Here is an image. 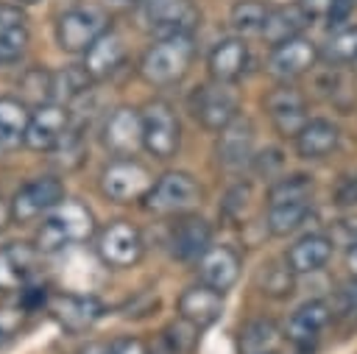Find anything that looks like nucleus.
<instances>
[{
  "label": "nucleus",
  "instance_id": "14",
  "mask_svg": "<svg viewBox=\"0 0 357 354\" xmlns=\"http://www.w3.org/2000/svg\"><path fill=\"white\" fill-rule=\"evenodd\" d=\"M332 312H329V304L321 301V298H312V301H304L284 323V337L298 348V351H312L315 343L321 340V332L326 329Z\"/></svg>",
  "mask_w": 357,
  "mask_h": 354
},
{
  "label": "nucleus",
  "instance_id": "11",
  "mask_svg": "<svg viewBox=\"0 0 357 354\" xmlns=\"http://www.w3.org/2000/svg\"><path fill=\"white\" fill-rule=\"evenodd\" d=\"M70 137V111L64 103H42L31 111L25 142L31 151H56Z\"/></svg>",
  "mask_w": 357,
  "mask_h": 354
},
{
  "label": "nucleus",
  "instance_id": "16",
  "mask_svg": "<svg viewBox=\"0 0 357 354\" xmlns=\"http://www.w3.org/2000/svg\"><path fill=\"white\" fill-rule=\"evenodd\" d=\"M103 145L114 156H134L142 148V111L134 106H120L106 117Z\"/></svg>",
  "mask_w": 357,
  "mask_h": 354
},
{
  "label": "nucleus",
  "instance_id": "12",
  "mask_svg": "<svg viewBox=\"0 0 357 354\" xmlns=\"http://www.w3.org/2000/svg\"><path fill=\"white\" fill-rule=\"evenodd\" d=\"M265 111H268L273 128L282 137H290V139H296V134L310 120L304 95L298 89H293V86H287V84H282V86H276V89H271L265 95Z\"/></svg>",
  "mask_w": 357,
  "mask_h": 354
},
{
  "label": "nucleus",
  "instance_id": "34",
  "mask_svg": "<svg viewBox=\"0 0 357 354\" xmlns=\"http://www.w3.org/2000/svg\"><path fill=\"white\" fill-rule=\"evenodd\" d=\"M293 270L287 268V262H268L262 265V273H259V290L271 298H284L293 293Z\"/></svg>",
  "mask_w": 357,
  "mask_h": 354
},
{
  "label": "nucleus",
  "instance_id": "25",
  "mask_svg": "<svg viewBox=\"0 0 357 354\" xmlns=\"http://www.w3.org/2000/svg\"><path fill=\"white\" fill-rule=\"evenodd\" d=\"M28 39H31V31L22 8L0 3V61L3 64L20 61V56L28 47Z\"/></svg>",
  "mask_w": 357,
  "mask_h": 354
},
{
  "label": "nucleus",
  "instance_id": "29",
  "mask_svg": "<svg viewBox=\"0 0 357 354\" xmlns=\"http://www.w3.org/2000/svg\"><path fill=\"white\" fill-rule=\"evenodd\" d=\"M310 215H312V201H310V198L268 203L265 226H268V231H271L273 237H287V234H293Z\"/></svg>",
  "mask_w": 357,
  "mask_h": 354
},
{
  "label": "nucleus",
  "instance_id": "43",
  "mask_svg": "<svg viewBox=\"0 0 357 354\" xmlns=\"http://www.w3.org/2000/svg\"><path fill=\"white\" fill-rule=\"evenodd\" d=\"M109 8H131V6H137L139 0H103Z\"/></svg>",
  "mask_w": 357,
  "mask_h": 354
},
{
  "label": "nucleus",
  "instance_id": "36",
  "mask_svg": "<svg viewBox=\"0 0 357 354\" xmlns=\"http://www.w3.org/2000/svg\"><path fill=\"white\" fill-rule=\"evenodd\" d=\"M22 95L31 98L36 106L42 103H53V72L33 67L22 75Z\"/></svg>",
  "mask_w": 357,
  "mask_h": 354
},
{
  "label": "nucleus",
  "instance_id": "35",
  "mask_svg": "<svg viewBox=\"0 0 357 354\" xmlns=\"http://www.w3.org/2000/svg\"><path fill=\"white\" fill-rule=\"evenodd\" d=\"M310 192H312V176H304V173L284 176V178H279V181L271 184V190H268V203L310 198Z\"/></svg>",
  "mask_w": 357,
  "mask_h": 354
},
{
  "label": "nucleus",
  "instance_id": "22",
  "mask_svg": "<svg viewBox=\"0 0 357 354\" xmlns=\"http://www.w3.org/2000/svg\"><path fill=\"white\" fill-rule=\"evenodd\" d=\"M332 237L324 234V231H312V234H304L301 240H296L287 254H284V262L287 268L296 273V276H304V273H315L321 270L329 256H332Z\"/></svg>",
  "mask_w": 357,
  "mask_h": 354
},
{
  "label": "nucleus",
  "instance_id": "37",
  "mask_svg": "<svg viewBox=\"0 0 357 354\" xmlns=\"http://www.w3.org/2000/svg\"><path fill=\"white\" fill-rule=\"evenodd\" d=\"M354 6H357V0H332V8H329V14H326L329 28L346 25L349 17H351V11H354Z\"/></svg>",
  "mask_w": 357,
  "mask_h": 354
},
{
  "label": "nucleus",
  "instance_id": "44",
  "mask_svg": "<svg viewBox=\"0 0 357 354\" xmlns=\"http://www.w3.org/2000/svg\"><path fill=\"white\" fill-rule=\"evenodd\" d=\"M20 3H39V0H20Z\"/></svg>",
  "mask_w": 357,
  "mask_h": 354
},
{
  "label": "nucleus",
  "instance_id": "31",
  "mask_svg": "<svg viewBox=\"0 0 357 354\" xmlns=\"http://www.w3.org/2000/svg\"><path fill=\"white\" fill-rule=\"evenodd\" d=\"M321 56L335 64V67H343V64H351L357 61V25H340L329 33V39L324 42V50Z\"/></svg>",
  "mask_w": 357,
  "mask_h": 354
},
{
  "label": "nucleus",
  "instance_id": "1",
  "mask_svg": "<svg viewBox=\"0 0 357 354\" xmlns=\"http://www.w3.org/2000/svg\"><path fill=\"white\" fill-rule=\"evenodd\" d=\"M95 234V215L89 206L78 201H61L56 209H50L39 226L36 248L42 254L61 251L73 243H84Z\"/></svg>",
  "mask_w": 357,
  "mask_h": 354
},
{
  "label": "nucleus",
  "instance_id": "28",
  "mask_svg": "<svg viewBox=\"0 0 357 354\" xmlns=\"http://www.w3.org/2000/svg\"><path fill=\"white\" fill-rule=\"evenodd\" d=\"M307 22H310V17H307L298 6L271 8L268 22H265V28H262V36H265V42H268L271 47H276V45H282V42H287V39L301 36V31H304Z\"/></svg>",
  "mask_w": 357,
  "mask_h": 354
},
{
  "label": "nucleus",
  "instance_id": "20",
  "mask_svg": "<svg viewBox=\"0 0 357 354\" xmlns=\"http://www.w3.org/2000/svg\"><path fill=\"white\" fill-rule=\"evenodd\" d=\"M215 153H218V162L229 170L245 167L254 159V123L237 114L223 131H218Z\"/></svg>",
  "mask_w": 357,
  "mask_h": 354
},
{
  "label": "nucleus",
  "instance_id": "18",
  "mask_svg": "<svg viewBox=\"0 0 357 354\" xmlns=\"http://www.w3.org/2000/svg\"><path fill=\"white\" fill-rule=\"evenodd\" d=\"M212 245V226L201 215H178L170 229V254L181 262H198Z\"/></svg>",
  "mask_w": 357,
  "mask_h": 354
},
{
  "label": "nucleus",
  "instance_id": "42",
  "mask_svg": "<svg viewBox=\"0 0 357 354\" xmlns=\"http://www.w3.org/2000/svg\"><path fill=\"white\" fill-rule=\"evenodd\" d=\"M8 217H11V203L0 198V231L6 229V223H8Z\"/></svg>",
  "mask_w": 357,
  "mask_h": 354
},
{
  "label": "nucleus",
  "instance_id": "13",
  "mask_svg": "<svg viewBox=\"0 0 357 354\" xmlns=\"http://www.w3.org/2000/svg\"><path fill=\"white\" fill-rule=\"evenodd\" d=\"M47 312L64 326L67 332H84L95 321L103 318L106 307L95 295H78V293H56L47 301Z\"/></svg>",
  "mask_w": 357,
  "mask_h": 354
},
{
  "label": "nucleus",
  "instance_id": "15",
  "mask_svg": "<svg viewBox=\"0 0 357 354\" xmlns=\"http://www.w3.org/2000/svg\"><path fill=\"white\" fill-rule=\"evenodd\" d=\"M318 56H321L318 47L307 36H296V39H287V42L271 47L268 72L279 81H293V78L304 75L307 70H312Z\"/></svg>",
  "mask_w": 357,
  "mask_h": 354
},
{
  "label": "nucleus",
  "instance_id": "19",
  "mask_svg": "<svg viewBox=\"0 0 357 354\" xmlns=\"http://www.w3.org/2000/svg\"><path fill=\"white\" fill-rule=\"evenodd\" d=\"M240 268H243V259L237 254V248L231 245H209L204 251V256L198 259V279L201 284L218 290V293H226L237 284L240 279Z\"/></svg>",
  "mask_w": 357,
  "mask_h": 354
},
{
  "label": "nucleus",
  "instance_id": "5",
  "mask_svg": "<svg viewBox=\"0 0 357 354\" xmlns=\"http://www.w3.org/2000/svg\"><path fill=\"white\" fill-rule=\"evenodd\" d=\"M151 187H153L151 170L142 162H137L134 156H120L112 164H106L100 173V190L114 203L142 201Z\"/></svg>",
  "mask_w": 357,
  "mask_h": 354
},
{
  "label": "nucleus",
  "instance_id": "2",
  "mask_svg": "<svg viewBox=\"0 0 357 354\" xmlns=\"http://www.w3.org/2000/svg\"><path fill=\"white\" fill-rule=\"evenodd\" d=\"M192 59H195L192 36H165L145 50L139 61V75L151 86H167L190 72Z\"/></svg>",
  "mask_w": 357,
  "mask_h": 354
},
{
  "label": "nucleus",
  "instance_id": "10",
  "mask_svg": "<svg viewBox=\"0 0 357 354\" xmlns=\"http://www.w3.org/2000/svg\"><path fill=\"white\" fill-rule=\"evenodd\" d=\"M142 254H145L142 234L128 220H114L98 234V256L109 268H131L142 259Z\"/></svg>",
  "mask_w": 357,
  "mask_h": 354
},
{
  "label": "nucleus",
  "instance_id": "23",
  "mask_svg": "<svg viewBox=\"0 0 357 354\" xmlns=\"http://www.w3.org/2000/svg\"><path fill=\"white\" fill-rule=\"evenodd\" d=\"M206 67H209L212 81L234 84V81L245 72V67H248V45H245L243 39H237V36L220 39V42L209 50Z\"/></svg>",
  "mask_w": 357,
  "mask_h": 354
},
{
  "label": "nucleus",
  "instance_id": "33",
  "mask_svg": "<svg viewBox=\"0 0 357 354\" xmlns=\"http://www.w3.org/2000/svg\"><path fill=\"white\" fill-rule=\"evenodd\" d=\"M268 14H271V8L262 0H237L231 6L229 22L237 33H262Z\"/></svg>",
  "mask_w": 357,
  "mask_h": 354
},
{
  "label": "nucleus",
  "instance_id": "26",
  "mask_svg": "<svg viewBox=\"0 0 357 354\" xmlns=\"http://www.w3.org/2000/svg\"><path fill=\"white\" fill-rule=\"evenodd\" d=\"M126 59V42L120 33L106 31L86 53H84V67L92 75V81H103L109 78Z\"/></svg>",
  "mask_w": 357,
  "mask_h": 354
},
{
  "label": "nucleus",
  "instance_id": "7",
  "mask_svg": "<svg viewBox=\"0 0 357 354\" xmlns=\"http://www.w3.org/2000/svg\"><path fill=\"white\" fill-rule=\"evenodd\" d=\"M109 31L106 17L95 8H70L56 22V42L67 53H86Z\"/></svg>",
  "mask_w": 357,
  "mask_h": 354
},
{
  "label": "nucleus",
  "instance_id": "4",
  "mask_svg": "<svg viewBox=\"0 0 357 354\" xmlns=\"http://www.w3.org/2000/svg\"><path fill=\"white\" fill-rule=\"evenodd\" d=\"M181 145V125L170 103L151 100L142 109V148L153 159H173Z\"/></svg>",
  "mask_w": 357,
  "mask_h": 354
},
{
  "label": "nucleus",
  "instance_id": "6",
  "mask_svg": "<svg viewBox=\"0 0 357 354\" xmlns=\"http://www.w3.org/2000/svg\"><path fill=\"white\" fill-rule=\"evenodd\" d=\"M142 17L151 33L165 36H192L201 22V11L192 0H145Z\"/></svg>",
  "mask_w": 357,
  "mask_h": 354
},
{
  "label": "nucleus",
  "instance_id": "21",
  "mask_svg": "<svg viewBox=\"0 0 357 354\" xmlns=\"http://www.w3.org/2000/svg\"><path fill=\"white\" fill-rule=\"evenodd\" d=\"M178 315L195 329H206L223 315V293L206 284H192L178 295Z\"/></svg>",
  "mask_w": 357,
  "mask_h": 354
},
{
  "label": "nucleus",
  "instance_id": "39",
  "mask_svg": "<svg viewBox=\"0 0 357 354\" xmlns=\"http://www.w3.org/2000/svg\"><path fill=\"white\" fill-rule=\"evenodd\" d=\"M296 6H298L310 20H318V17H326V14H329L332 0H296Z\"/></svg>",
  "mask_w": 357,
  "mask_h": 354
},
{
  "label": "nucleus",
  "instance_id": "24",
  "mask_svg": "<svg viewBox=\"0 0 357 354\" xmlns=\"http://www.w3.org/2000/svg\"><path fill=\"white\" fill-rule=\"evenodd\" d=\"M340 142V131L335 123L324 120V117H310L304 123V128L296 134L293 145H296V153L301 159H310V162H318V159H326Z\"/></svg>",
  "mask_w": 357,
  "mask_h": 354
},
{
  "label": "nucleus",
  "instance_id": "40",
  "mask_svg": "<svg viewBox=\"0 0 357 354\" xmlns=\"http://www.w3.org/2000/svg\"><path fill=\"white\" fill-rule=\"evenodd\" d=\"M337 198H340V203H357V178H346Z\"/></svg>",
  "mask_w": 357,
  "mask_h": 354
},
{
  "label": "nucleus",
  "instance_id": "30",
  "mask_svg": "<svg viewBox=\"0 0 357 354\" xmlns=\"http://www.w3.org/2000/svg\"><path fill=\"white\" fill-rule=\"evenodd\" d=\"M92 84V75L86 72V67L81 64H70L59 72H53V103H70L75 98H81L86 92V86Z\"/></svg>",
  "mask_w": 357,
  "mask_h": 354
},
{
  "label": "nucleus",
  "instance_id": "45",
  "mask_svg": "<svg viewBox=\"0 0 357 354\" xmlns=\"http://www.w3.org/2000/svg\"><path fill=\"white\" fill-rule=\"evenodd\" d=\"M265 354H273V351H265Z\"/></svg>",
  "mask_w": 357,
  "mask_h": 354
},
{
  "label": "nucleus",
  "instance_id": "9",
  "mask_svg": "<svg viewBox=\"0 0 357 354\" xmlns=\"http://www.w3.org/2000/svg\"><path fill=\"white\" fill-rule=\"evenodd\" d=\"M61 201H64V184L56 176H39V178L22 184L8 203H11V217L20 223H28V220L47 215Z\"/></svg>",
  "mask_w": 357,
  "mask_h": 354
},
{
  "label": "nucleus",
  "instance_id": "41",
  "mask_svg": "<svg viewBox=\"0 0 357 354\" xmlns=\"http://www.w3.org/2000/svg\"><path fill=\"white\" fill-rule=\"evenodd\" d=\"M346 268H349V273L357 279V237L349 243V251H346Z\"/></svg>",
  "mask_w": 357,
  "mask_h": 354
},
{
  "label": "nucleus",
  "instance_id": "8",
  "mask_svg": "<svg viewBox=\"0 0 357 354\" xmlns=\"http://www.w3.org/2000/svg\"><path fill=\"white\" fill-rule=\"evenodd\" d=\"M190 111L206 131H223L240 114L237 98L231 95L229 84H220V81L198 86L190 98Z\"/></svg>",
  "mask_w": 357,
  "mask_h": 354
},
{
  "label": "nucleus",
  "instance_id": "32",
  "mask_svg": "<svg viewBox=\"0 0 357 354\" xmlns=\"http://www.w3.org/2000/svg\"><path fill=\"white\" fill-rule=\"evenodd\" d=\"M279 340V329L268 318H257L243 326L240 332V351L243 354H265L273 351V343Z\"/></svg>",
  "mask_w": 357,
  "mask_h": 354
},
{
  "label": "nucleus",
  "instance_id": "38",
  "mask_svg": "<svg viewBox=\"0 0 357 354\" xmlns=\"http://www.w3.org/2000/svg\"><path fill=\"white\" fill-rule=\"evenodd\" d=\"M103 354H151V348H148V343L139 340V337H120V340H114Z\"/></svg>",
  "mask_w": 357,
  "mask_h": 354
},
{
  "label": "nucleus",
  "instance_id": "3",
  "mask_svg": "<svg viewBox=\"0 0 357 354\" xmlns=\"http://www.w3.org/2000/svg\"><path fill=\"white\" fill-rule=\"evenodd\" d=\"M201 198H204V190H201V184L190 173H184V170H167L145 192L142 206L151 215H159V217H167V215H176L178 217V215L192 212L201 203Z\"/></svg>",
  "mask_w": 357,
  "mask_h": 354
},
{
  "label": "nucleus",
  "instance_id": "27",
  "mask_svg": "<svg viewBox=\"0 0 357 354\" xmlns=\"http://www.w3.org/2000/svg\"><path fill=\"white\" fill-rule=\"evenodd\" d=\"M31 111L20 98H0V153L25 142Z\"/></svg>",
  "mask_w": 357,
  "mask_h": 354
},
{
  "label": "nucleus",
  "instance_id": "17",
  "mask_svg": "<svg viewBox=\"0 0 357 354\" xmlns=\"http://www.w3.org/2000/svg\"><path fill=\"white\" fill-rule=\"evenodd\" d=\"M39 262V248L31 243H6L0 245V293L22 290L31 284Z\"/></svg>",
  "mask_w": 357,
  "mask_h": 354
}]
</instances>
